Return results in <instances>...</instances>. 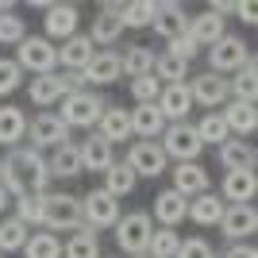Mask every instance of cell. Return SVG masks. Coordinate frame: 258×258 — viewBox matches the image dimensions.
<instances>
[{
	"label": "cell",
	"instance_id": "1",
	"mask_svg": "<svg viewBox=\"0 0 258 258\" xmlns=\"http://www.w3.org/2000/svg\"><path fill=\"white\" fill-rule=\"evenodd\" d=\"M104 108H108V100L100 97L97 89H77V93H70V97L58 100V119H62L70 131L74 127L93 131L100 123V116H104Z\"/></svg>",
	"mask_w": 258,
	"mask_h": 258
},
{
	"label": "cell",
	"instance_id": "2",
	"mask_svg": "<svg viewBox=\"0 0 258 258\" xmlns=\"http://www.w3.org/2000/svg\"><path fill=\"white\" fill-rule=\"evenodd\" d=\"M8 162L16 166V173L23 177L27 193H50V166H46V154L35 151V147H12Z\"/></svg>",
	"mask_w": 258,
	"mask_h": 258
},
{
	"label": "cell",
	"instance_id": "3",
	"mask_svg": "<svg viewBox=\"0 0 258 258\" xmlns=\"http://www.w3.org/2000/svg\"><path fill=\"white\" fill-rule=\"evenodd\" d=\"M158 147H162V154H166L170 162H201V154H205V143L197 139V127L189 123V119L166 123Z\"/></svg>",
	"mask_w": 258,
	"mask_h": 258
},
{
	"label": "cell",
	"instance_id": "4",
	"mask_svg": "<svg viewBox=\"0 0 258 258\" xmlns=\"http://www.w3.org/2000/svg\"><path fill=\"white\" fill-rule=\"evenodd\" d=\"M151 231H154V220H151V212H127V216H119V224L112 227V235H116V247L123 250L127 258H135V254H147Z\"/></svg>",
	"mask_w": 258,
	"mask_h": 258
},
{
	"label": "cell",
	"instance_id": "5",
	"mask_svg": "<svg viewBox=\"0 0 258 258\" xmlns=\"http://www.w3.org/2000/svg\"><path fill=\"white\" fill-rule=\"evenodd\" d=\"M16 66L23 74H54L58 70V46L46 39V35H27L20 46H16Z\"/></svg>",
	"mask_w": 258,
	"mask_h": 258
},
{
	"label": "cell",
	"instance_id": "6",
	"mask_svg": "<svg viewBox=\"0 0 258 258\" xmlns=\"http://www.w3.org/2000/svg\"><path fill=\"white\" fill-rule=\"evenodd\" d=\"M250 58H254V54H250V43H243L239 35H224L220 43L208 46V74L231 77V74H239Z\"/></svg>",
	"mask_w": 258,
	"mask_h": 258
},
{
	"label": "cell",
	"instance_id": "7",
	"mask_svg": "<svg viewBox=\"0 0 258 258\" xmlns=\"http://www.w3.org/2000/svg\"><path fill=\"white\" fill-rule=\"evenodd\" d=\"M81 224L89 231H112L119 224V201L104 189H89L81 197Z\"/></svg>",
	"mask_w": 258,
	"mask_h": 258
},
{
	"label": "cell",
	"instance_id": "8",
	"mask_svg": "<svg viewBox=\"0 0 258 258\" xmlns=\"http://www.w3.org/2000/svg\"><path fill=\"white\" fill-rule=\"evenodd\" d=\"M81 224V197L74 193H50L46 197V220H43V231H70L74 235Z\"/></svg>",
	"mask_w": 258,
	"mask_h": 258
},
{
	"label": "cell",
	"instance_id": "9",
	"mask_svg": "<svg viewBox=\"0 0 258 258\" xmlns=\"http://www.w3.org/2000/svg\"><path fill=\"white\" fill-rule=\"evenodd\" d=\"M27 139L35 151H58L62 143H74V131L58 119V112H39L35 119H27Z\"/></svg>",
	"mask_w": 258,
	"mask_h": 258
},
{
	"label": "cell",
	"instance_id": "10",
	"mask_svg": "<svg viewBox=\"0 0 258 258\" xmlns=\"http://www.w3.org/2000/svg\"><path fill=\"white\" fill-rule=\"evenodd\" d=\"M131 166V173L135 177H162V173L170 170V158L162 154V147L158 143H151V139H135L127 147V158H123Z\"/></svg>",
	"mask_w": 258,
	"mask_h": 258
},
{
	"label": "cell",
	"instance_id": "11",
	"mask_svg": "<svg viewBox=\"0 0 258 258\" xmlns=\"http://www.w3.org/2000/svg\"><path fill=\"white\" fill-rule=\"evenodd\" d=\"M216 227H220V235L227 243H247L258 231V208L254 205H227Z\"/></svg>",
	"mask_w": 258,
	"mask_h": 258
},
{
	"label": "cell",
	"instance_id": "12",
	"mask_svg": "<svg viewBox=\"0 0 258 258\" xmlns=\"http://www.w3.org/2000/svg\"><path fill=\"white\" fill-rule=\"evenodd\" d=\"M189 97H193V108H208V112H220V108L227 104V77L220 74H197L189 77Z\"/></svg>",
	"mask_w": 258,
	"mask_h": 258
},
{
	"label": "cell",
	"instance_id": "13",
	"mask_svg": "<svg viewBox=\"0 0 258 258\" xmlns=\"http://www.w3.org/2000/svg\"><path fill=\"white\" fill-rule=\"evenodd\" d=\"M185 27H189V12H185V4H177V0H162V4H154L151 31L158 35V39L173 43V39H181V35H185Z\"/></svg>",
	"mask_w": 258,
	"mask_h": 258
},
{
	"label": "cell",
	"instance_id": "14",
	"mask_svg": "<svg viewBox=\"0 0 258 258\" xmlns=\"http://www.w3.org/2000/svg\"><path fill=\"white\" fill-rule=\"evenodd\" d=\"M77 23H81V8H77V4H50L46 16H43V27H46V39H50V43L74 39Z\"/></svg>",
	"mask_w": 258,
	"mask_h": 258
},
{
	"label": "cell",
	"instance_id": "15",
	"mask_svg": "<svg viewBox=\"0 0 258 258\" xmlns=\"http://www.w3.org/2000/svg\"><path fill=\"white\" fill-rule=\"evenodd\" d=\"M170 173H173V185H170V189H177L185 201L212 189V173H208V166H201V162H173Z\"/></svg>",
	"mask_w": 258,
	"mask_h": 258
},
{
	"label": "cell",
	"instance_id": "16",
	"mask_svg": "<svg viewBox=\"0 0 258 258\" xmlns=\"http://www.w3.org/2000/svg\"><path fill=\"white\" fill-rule=\"evenodd\" d=\"M216 166L224 173L231 170H254L258 166V151H254V143L250 139H227L216 147Z\"/></svg>",
	"mask_w": 258,
	"mask_h": 258
},
{
	"label": "cell",
	"instance_id": "17",
	"mask_svg": "<svg viewBox=\"0 0 258 258\" xmlns=\"http://www.w3.org/2000/svg\"><path fill=\"white\" fill-rule=\"evenodd\" d=\"M158 112L166 123H181V119H189V112H193V97H189V81H181V85H162L158 93Z\"/></svg>",
	"mask_w": 258,
	"mask_h": 258
},
{
	"label": "cell",
	"instance_id": "18",
	"mask_svg": "<svg viewBox=\"0 0 258 258\" xmlns=\"http://www.w3.org/2000/svg\"><path fill=\"white\" fill-rule=\"evenodd\" d=\"M85 77V89H100V85H116L119 77V50H97L93 54V62L81 70Z\"/></svg>",
	"mask_w": 258,
	"mask_h": 258
},
{
	"label": "cell",
	"instance_id": "19",
	"mask_svg": "<svg viewBox=\"0 0 258 258\" xmlns=\"http://www.w3.org/2000/svg\"><path fill=\"white\" fill-rule=\"evenodd\" d=\"M220 116H224L227 135H231V139H250V135L258 131V108H254V104H243V100H227V104L220 108Z\"/></svg>",
	"mask_w": 258,
	"mask_h": 258
},
{
	"label": "cell",
	"instance_id": "20",
	"mask_svg": "<svg viewBox=\"0 0 258 258\" xmlns=\"http://www.w3.org/2000/svg\"><path fill=\"white\" fill-rule=\"evenodd\" d=\"M254 193H258V173L254 170H231V173H224V181H220L224 205H250Z\"/></svg>",
	"mask_w": 258,
	"mask_h": 258
},
{
	"label": "cell",
	"instance_id": "21",
	"mask_svg": "<svg viewBox=\"0 0 258 258\" xmlns=\"http://www.w3.org/2000/svg\"><path fill=\"white\" fill-rule=\"evenodd\" d=\"M77 154H81V170H89V173H104L108 166L116 162V154H112V143H104L97 131H89L85 139L77 143Z\"/></svg>",
	"mask_w": 258,
	"mask_h": 258
},
{
	"label": "cell",
	"instance_id": "22",
	"mask_svg": "<svg viewBox=\"0 0 258 258\" xmlns=\"http://www.w3.org/2000/svg\"><path fill=\"white\" fill-rule=\"evenodd\" d=\"M224 197L220 193H197V197H189V208H185V220H193L197 227H216L220 224V216H224Z\"/></svg>",
	"mask_w": 258,
	"mask_h": 258
},
{
	"label": "cell",
	"instance_id": "23",
	"mask_svg": "<svg viewBox=\"0 0 258 258\" xmlns=\"http://www.w3.org/2000/svg\"><path fill=\"white\" fill-rule=\"evenodd\" d=\"M185 208H189V201H185L177 189H162V193L154 197V205H151V220L158 227H177L185 220Z\"/></svg>",
	"mask_w": 258,
	"mask_h": 258
},
{
	"label": "cell",
	"instance_id": "24",
	"mask_svg": "<svg viewBox=\"0 0 258 258\" xmlns=\"http://www.w3.org/2000/svg\"><path fill=\"white\" fill-rule=\"evenodd\" d=\"M127 112H131V139H151V143L162 139L166 119H162L158 104H135V108H127Z\"/></svg>",
	"mask_w": 258,
	"mask_h": 258
},
{
	"label": "cell",
	"instance_id": "25",
	"mask_svg": "<svg viewBox=\"0 0 258 258\" xmlns=\"http://www.w3.org/2000/svg\"><path fill=\"white\" fill-rule=\"evenodd\" d=\"M93 131H97L104 143H112V147H116V143H127L131 139V112L119 108V104H108L104 116H100V123Z\"/></svg>",
	"mask_w": 258,
	"mask_h": 258
},
{
	"label": "cell",
	"instance_id": "26",
	"mask_svg": "<svg viewBox=\"0 0 258 258\" xmlns=\"http://www.w3.org/2000/svg\"><path fill=\"white\" fill-rule=\"evenodd\" d=\"M93 54H97V46L89 43V35L77 31L74 39H66V43L58 46V66H62V70H70V74H81V70L93 62Z\"/></svg>",
	"mask_w": 258,
	"mask_h": 258
},
{
	"label": "cell",
	"instance_id": "27",
	"mask_svg": "<svg viewBox=\"0 0 258 258\" xmlns=\"http://www.w3.org/2000/svg\"><path fill=\"white\" fill-rule=\"evenodd\" d=\"M154 58H158V54L147 43H127L119 50V74L131 77V81H135V77H147V74H154Z\"/></svg>",
	"mask_w": 258,
	"mask_h": 258
},
{
	"label": "cell",
	"instance_id": "28",
	"mask_svg": "<svg viewBox=\"0 0 258 258\" xmlns=\"http://www.w3.org/2000/svg\"><path fill=\"white\" fill-rule=\"evenodd\" d=\"M119 35H123L119 12H97V16H93V23H89V43L97 46V50L116 46V43H119Z\"/></svg>",
	"mask_w": 258,
	"mask_h": 258
},
{
	"label": "cell",
	"instance_id": "29",
	"mask_svg": "<svg viewBox=\"0 0 258 258\" xmlns=\"http://www.w3.org/2000/svg\"><path fill=\"white\" fill-rule=\"evenodd\" d=\"M27 139V112L16 104H0V147H20Z\"/></svg>",
	"mask_w": 258,
	"mask_h": 258
},
{
	"label": "cell",
	"instance_id": "30",
	"mask_svg": "<svg viewBox=\"0 0 258 258\" xmlns=\"http://www.w3.org/2000/svg\"><path fill=\"white\" fill-rule=\"evenodd\" d=\"M185 35L193 39L201 50L205 46H212V43H220L227 35V27H224V20L220 16H212V12H205V16H189V27H185Z\"/></svg>",
	"mask_w": 258,
	"mask_h": 258
},
{
	"label": "cell",
	"instance_id": "31",
	"mask_svg": "<svg viewBox=\"0 0 258 258\" xmlns=\"http://www.w3.org/2000/svg\"><path fill=\"white\" fill-rule=\"evenodd\" d=\"M227 97L243 100V104H254L258 100V58H250L239 74L227 77Z\"/></svg>",
	"mask_w": 258,
	"mask_h": 258
},
{
	"label": "cell",
	"instance_id": "32",
	"mask_svg": "<svg viewBox=\"0 0 258 258\" xmlns=\"http://www.w3.org/2000/svg\"><path fill=\"white\" fill-rule=\"evenodd\" d=\"M46 166H50V177H77L81 170V154H77V143H62L58 151H50V158H46Z\"/></svg>",
	"mask_w": 258,
	"mask_h": 258
},
{
	"label": "cell",
	"instance_id": "33",
	"mask_svg": "<svg viewBox=\"0 0 258 258\" xmlns=\"http://www.w3.org/2000/svg\"><path fill=\"white\" fill-rule=\"evenodd\" d=\"M135 185H139V177L131 173L127 162H112V166L104 170V185H100V189H104V193H112V197L119 201V197L135 193Z\"/></svg>",
	"mask_w": 258,
	"mask_h": 258
},
{
	"label": "cell",
	"instance_id": "34",
	"mask_svg": "<svg viewBox=\"0 0 258 258\" xmlns=\"http://www.w3.org/2000/svg\"><path fill=\"white\" fill-rule=\"evenodd\" d=\"M62 258H100V235L89 227H77L62 243Z\"/></svg>",
	"mask_w": 258,
	"mask_h": 258
},
{
	"label": "cell",
	"instance_id": "35",
	"mask_svg": "<svg viewBox=\"0 0 258 258\" xmlns=\"http://www.w3.org/2000/svg\"><path fill=\"white\" fill-rule=\"evenodd\" d=\"M46 197H50V193H23V197H16V201H12V205H16V220H23L27 227H43Z\"/></svg>",
	"mask_w": 258,
	"mask_h": 258
},
{
	"label": "cell",
	"instance_id": "36",
	"mask_svg": "<svg viewBox=\"0 0 258 258\" xmlns=\"http://www.w3.org/2000/svg\"><path fill=\"white\" fill-rule=\"evenodd\" d=\"M27 100H31L35 108H50V104H58L62 100V93H58V81H54V74H39V77H31L27 81Z\"/></svg>",
	"mask_w": 258,
	"mask_h": 258
},
{
	"label": "cell",
	"instance_id": "37",
	"mask_svg": "<svg viewBox=\"0 0 258 258\" xmlns=\"http://www.w3.org/2000/svg\"><path fill=\"white\" fill-rule=\"evenodd\" d=\"M197 127V139L205 143V147H220V143H227L231 135H227V123H224V116L220 112H205V116L193 123Z\"/></svg>",
	"mask_w": 258,
	"mask_h": 258
},
{
	"label": "cell",
	"instance_id": "38",
	"mask_svg": "<svg viewBox=\"0 0 258 258\" xmlns=\"http://www.w3.org/2000/svg\"><path fill=\"white\" fill-rule=\"evenodd\" d=\"M23 243H27V224L16 216H4L0 220V254H20Z\"/></svg>",
	"mask_w": 258,
	"mask_h": 258
},
{
	"label": "cell",
	"instance_id": "39",
	"mask_svg": "<svg viewBox=\"0 0 258 258\" xmlns=\"http://www.w3.org/2000/svg\"><path fill=\"white\" fill-rule=\"evenodd\" d=\"M154 77H158L162 85H181V81H189V62H181V58H173V54H158L154 58Z\"/></svg>",
	"mask_w": 258,
	"mask_h": 258
},
{
	"label": "cell",
	"instance_id": "40",
	"mask_svg": "<svg viewBox=\"0 0 258 258\" xmlns=\"http://www.w3.org/2000/svg\"><path fill=\"white\" fill-rule=\"evenodd\" d=\"M23 258H62V239L50 231H35L23 243Z\"/></svg>",
	"mask_w": 258,
	"mask_h": 258
},
{
	"label": "cell",
	"instance_id": "41",
	"mask_svg": "<svg viewBox=\"0 0 258 258\" xmlns=\"http://www.w3.org/2000/svg\"><path fill=\"white\" fill-rule=\"evenodd\" d=\"M177 247H181V235L173 227H154L151 243H147V258H173Z\"/></svg>",
	"mask_w": 258,
	"mask_h": 258
},
{
	"label": "cell",
	"instance_id": "42",
	"mask_svg": "<svg viewBox=\"0 0 258 258\" xmlns=\"http://www.w3.org/2000/svg\"><path fill=\"white\" fill-rule=\"evenodd\" d=\"M154 4H158V0H127V4H123V12H119L123 31H127V27H151Z\"/></svg>",
	"mask_w": 258,
	"mask_h": 258
},
{
	"label": "cell",
	"instance_id": "43",
	"mask_svg": "<svg viewBox=\"0 0 258 258\" xmlns=\"http://www.w3.org/2000/svg\"><path fill=\"white\" fill-rule=\"evenodd\" d=\"M23 39H27V23H23V16L4 12V16H0V46H20Z\"/></svg>",
	"mask_w": 258,
	"mask_h": 258
},
{
	"label": "cell",
	"instance_id": "44",
	"mask_svg": "<svg viewBox=\"0 0 258 258\" xmlns=\"http://www.w3.org/2000/svg\"><path fill=\"white\" fill-rule=\"evenodd\" d=\"M158 93H162V81H158L154 74L135 77V81H131V100H135V104H154V100H158Z\"/></svg>",
	"mask_w": 258,
	"mask_h": 258
},
{
	"label": "cell",
	"instance_id": "45",
	"mask_svg": "<svg viewBox=\"0 0 258 258\" xmlns=\"http://www.w3.org/2000/svg\"><path fill=\"white\" fill-rule=\"evenodd\" d=\"M23 85V70L16 66V58H0V97H12Z\"/></svg>",
	"mask_w": 258,
	"mask_h": 258
},
{
	"label": "cell",
	"instance_id": "46",
	"mask_svg": "<svg viewBox=\"0 0 258 258\" xmlns=\"http://www.w3.org/2000/svg\"><path fill=\"white\" fill-rule=\"evenodd\" d=\"M173 258H216V247L201 235H189V239H181V247H177Z\"/></svg>",
	"mask_w": 258,
	"mask_h": 258
},
{
	"label": "cell",
	"instance_id": "47",
	"mask_svg": "<svg viewBox=\"0 0 258 258\" xmlns=\"http://www.w3.org/2000/svg\"><path fill=\"white\" fill-rule=\"evenodd\" d=\"M0 185L8 189V197H12V201L27 193V185H23V177H20V173H16V166H12V162H8V154L0 158Z\"/></svg>",
	"mask_w": 258,
	"mask_h": 258
},
{
	"label": "cell",
	"instance_id": "48",
	"mask_svg": "<svg viewBox=\"0 0 258 258\" xmlns=\"http://www.w3.org/2000/svg\"><path fill=\"white\" fill-rule=\"evenodd\" d=\"M166 54L181 58V62H193L197 54H201V46H197L193 39H189V35H181V39H173V43H170V50H166Z\"/></svg>",
	"mask_w": 258,
	"mask_h": 258
},
{
	"label": "cell",
	"instance_id": "49",
	"mask_svg": "<svg viewBox=\"0 0 258 258\" xmlns=\"http://www.w3.org/2000/svg\"><path fill=\"white\" fill-rule=\"evenodd\" d=\"M54 81H58V93H62V97H70V93H77V89H85V77L70 74V70H62V74L54 70Z\"/></svg>",
	"mask_w": 258,
	"mask_h": 258
},
{
	"label": "cell",
	"instance_id": "50",
	"mask_svg": "<svg viewBox=\"0 0 258 258\" xmlns=\"http://www.w3.org/2000/svg\"><path fill=\"white\" fill-rule=\"evenodd\" d=\"M216 258H258V247L254 243H227L224 250H216Z\"/></svg>",
	"mask_w": 258,
	"mask_h": 258
},
{
	"label": "cell",
	"instance_id": "51",
	"mask_svg": "<svg viewBox=\"0 0 258 258\" xmlns=\"http://www.w3.org/2000/svg\"><path fill=\"white\" fill-rule=\"evenodd\" d=\"M231 16H239V20L247 23V27H254V23H258V8H254V4H250V0H247V4L239 0V4H235V12H231Z\"/></svg>",
	"mask_w": 258,
	"mask_h": 258
},
{
	"label": "cell",
	"instance_id": "52",
	"mask_svg": "<svg viewBox=\"0 0 258 258\" xmlns=\"http://www.w3.org/2000/svg\"><path fill=\"white\" fill-rule=\"evenodd\" d=\"M208 12L224 20V16H231V12H235V4H231V0H212V4H208Z\"/></svg>",
	"mask_w": 258,
	"mask_h": 258
},
{
	"label": "cell",
	"instance_id": "53",
	"mask_svg": "<svg viewBox=\"0 0 258 258\" xmlns=\"http://www.w3.org/2000/svg\"><path fill=\"white\" fill-rule=\"evenodd\" d=\"M8 205H12V197H8V189L0 185V212H8Z\"/></svg>",
	"mask_w": 258,
	"mask_h": 258
},
{
	"label": "cell",
	"instance_id": "54",
	"mask_svg": "<svg viewBox=\"0 0 258 258\" xmlns=\"http://www.w3.org/2000/svg\"><path fill=\"white\" fill-rule=\"evenodd\" d=\"M4 12H16V4H8V0H0V16H4Z\"/></svg>",
	"mask_w": 258,
	"mask_h": 258
},
{
	"label": "cell",
	"instance_id": "55",
	"mask_svg": "<svg viewBox=\"0 0 258 258\" xmlns=\"http://www.w3.org/2000/svg\"><path fill=\"white\" fill-rule=\"evenodd\" d=\"M135 258H147V254H135Z\"/></svg>",
	"mask_w": 258,
	"mask_h": 258
},
{
	"label": "cell",
	"instance_id": "56",
	"mask_svg": "<svg viewBox=\"0 0 258 258\" xmlns=\"http://www.w3.org/2000/svg\"><path fill=\"white\" fill-rule=\"evenodd\" d=\"M100 258H104V254H100ZM112 258H119V254H112Z\"/></svg>",
	"mask_w": 258,
	"mask_h": 258
},
{
	"label": "cell",
	"instance_id": "57",
	"mask_svg": "<svg viewBox=\"0 0 258 258\" xmlns=\"http://www.w3.org/2000/svg\"><path fill=\"white\" fill-rule=\"evenodd\" d=\"M0 258H4V254H0Z\"/></svg>",
	"mask_w": 258,
	"mask_h": 258
}]
</instances>
